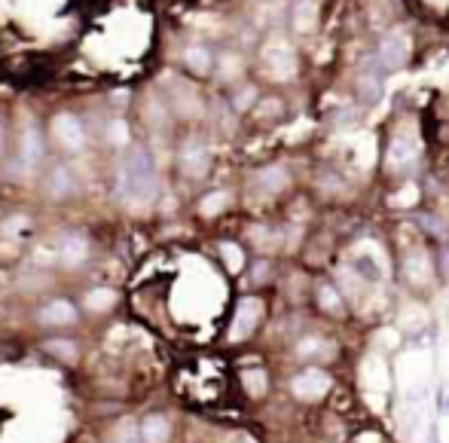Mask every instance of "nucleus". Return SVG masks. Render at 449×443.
I'll use <instances>...</instances> for the list:
<instances>
[{"instance_id":"1a4fd4ad","label":"nucleus","mask_w":449,"mask_h":443,"mask_svg":"<svg viewBox=\"0 0 449 443\" xmlns=\"http://www.w3.org/2000/svg\"><path fill=\"white\" fill-rule=\"evenodd\" d=\"M406 61V43L401 37H388L385 43L379 46V59H376V65H379L385 74L388 70H397Z\"/></svg>"},{"instance_id":"412c9836","label":"nucleus","mask_w":449,"mask_h":443,"mask_svg":"<svg viewBox=\"0 0 449 443\" xmlns=\"http://www.w3.org/2000/svg\"><path fill=\"white\" fill-rule=\"evenodd\" d=\"M28 227V217H21V214H16V217H10V220L3 223V233H10V236H16V233H21V229Z\"/></svg>"},{"instance_id":"f8f14e48","label":"nucleus","mask_w":449,"mask_h":443,"mask_svg":"<svg viewBox=\"0 0 449 443\" xmlns=\"http://www.w3.org/2000/svg\"><path fill=\"white\" fill-rule=\"evenodd\" d=\"M183 61H187V68L192 74H208L211 70V55L205 46H190L187 55H183Z\"/></svg>"},{"instance_id":"4be33fe9","label":"nucleus","mask_w":449,"mask_h":443,"mask_svg":"<svg viewBox=\"0 0 449 443\" xmlns=\"http://www.w3.org/2000/svg\"><path fill=\"white\" fill-rule=\"evenodd\" d=\"M251 98H254V89H245V92L239 95V107H248V104H251Z\"/></svg>"},{"instance_id":"7ed1b4c3","label":"nucleus","mask_w":449,"mask_h":443,"mask_svg":"<svg viewBox=\"0 0 449 443\" xmlns=\"http://www.w3.org/2000/svg\"><path fill=\"white\" fill-rule=\"evenodd\" d=\"M330 389H333V379L327 376L321 367H306L290 379V391H294L299 400H318V398H324Z\"/></svg>"},{"instance_id":"a211bd4d","label":"nucleus","mask_w":449,"mask_h":443,"mask_svg":"<svg viewBox=\"0 0 449 443\" xmlns=\"http://www.w3.org/2000/svg\"><path fill=\"white\" fill-rule=\"evenodd\" d=\"M355 272H361V276L370 278V281H376V278L382 276V272L376 269V263H373L370 257H358V260H355Z\"/></svg>"},{"instance_id":"0eeeda50","label":"nucleus","mask_w":449,"mask_h":443,"mask_svg":"<svg viewBox=\"0 0 449 443\" xmlns=\"http://www.w3.org/2000/svg\"><path fill=\"white\" fill-rule=\"evenodd\" d=\"M40 321L43 324H52V327H68L77 321V309L70 300H52V303L43 306L40 312Z\"/></svg>"},{"instance_id":"9d476101","label":"nucleus","mask_w":449,"mask_h":443,"mask_svg":"<svg viewBox=\"0 0 449 443\" xmlns=\"http://www.w3.org/2000/svg\"><path fill=\"white\" fill-rule=\"evenodd\" d=\"M181 165L187 174L199 178V174H205V168H208V150H205L199 141H190V144H183V150H181Z\"/></svg>"},{"instance_id":"f03ea898","label":"nucleus","mask_w":449,"mask_h":443,"mask_svg":"<svg viewBox=\"0 0 449 443\" xmlns=\"http://www.w3.org/2000/svg\"><path fill=\"white\" fill-rule=\"evenodd\" d=\"M49 129H52V138H55V144H59L61 150L80 153L83 147H86V129H83V123L74 114H68V110L55 114Z\"/></svg>"},{"instance_id":"9b49d317","label":"nucleus","mask_w":449,"mask_h":443,"mask_svg":"<svg viewBox=\"0 0 449 443\" xmlns=\"http://www.w3.org/2000/svg\"><path fill=\"white\" fill-rule=\"evenodd\" d=\"M74 187H77L74 172H70L68 165H52V172H49V181H46L49 196H55V199H64V196L74 193Z\"/></svg>"},{"instance_id":"4468645a","label":"nucleus","mask_w":449,"mask_h":443,"mask_svg":"<svg viewBox=\"0 0 449 443\" xmlns=\"http://www.w3.org/2000/svg\"><path fill=\"white\" fill-rule=\"evenodd\" d=\"M245 385H248V391H251L254 398H260L263 391H266V373H263V370H248Z\"/></svg>"},{"instance_id":"393cba45","label":"nucleus","mask_w":449,"mask_h":443,"mask_svg":"<svg viewBox=\"0 0 449 443\" xmlns=\"http://www.w3.org/2000/svg\"><path fill=\"white\" fill-rule=\"evenodd\" d=\"M0 135H3V129H0Z\"/></svg>"},{"instance_id":"423d86ee","label":"nucleus","mask_w":449,"mask_h":443,"mask_svg":"<svg viewBox=\"0 0 449 443\" xmlns=\"http://www.w3.org/2000/svg\"><path fill=\"white\" fill-rule=\"evenodd\" d=\"M21 163H25L28 168H34L43 159V135L40 129L34 123H28L25 129H21Z\"/></svg>"},{"instance_id":"20e7f679","label":"nucleus","mask_w":449,"mask_h":443,"mask_svg":"<svg viewBox=\"0 0 449 443\" xmlns=\"http://www.w3.org/2000/svg\"><path fill=\"white\" fill-rule=\"evenodd\" d=\"M260 315H263V303L254 297L241 300L239 303V315H235V324H232V340H245L248 333H254V327L260 324Z\"/></svg>"},{"instance_id":"39448f33","label":"nucleus","mask_w":449,"mask_h":443,"mask_svg":"<svg viewBox=\"0 0 449 443\" xmlns=\"http://www.w3.org/2000/svg\"><path fill=\"white\" fill-rule=\"evenodd\" d=\"M86 257H89V242H86L83 236L70 233V236L61 238V245H59V260H61V266H68V269H77V266L86 263Z\"/></svg>"},{"instance_id":"aec40b11","label":"nucleus","mask_w":449,"mask_h":443,"mask_svg":"<svg viewBox=\"0 0 449 443\" xmlns=\"http://www.w3.org/2000/svg\"><path fill=\"white\" fill-rule=\"evenodd\" d=\"M223 205H226V196L223 193H214V196H208V199L202 202V214H217Z\"/></svg>"},{"instance_id":"dca6fc26","label":"nucleus","mask_w":449,"mask_h":443,"mask_svg":"<svg viewBox=\"0 0 449 443\" xmlns=\"http://www.w3.org/2000/svg\"><path fill=\"white\" fill-rule=\"evenodd\" d=\"M220 254H223L226 266H230V272H239L241 263H245V257H241V251L235 248V245H223V248H220Z\"/></svg>"},{"instance_id":"6ab92c4d","label":"nucleus","mask_w":449,"mask_h":443,"mask_svg":"<svg viewBox=\"0 0 449 443\" xmlns=\"http://www.w3.org/2000/svg\"><path fill=\"white\" fill-rule=\"evenodd\" d=\"M49 351H55V355L68 358V361H74V358H77V346H74V342H64V340L49 342Z\"/></svg>"},{"instance_id":"ddd939ff","label":"nucleus","mask_w":449,"mask_h":443,"mask_svg":"<svg viewBox=\"0 0 449 443\" xmlns=\"http://www.w3.org/2000/svg\"><path fill=\"white\" fill-rule=\"evenodd\" d=\"M104 138L110 147H126L128 144V123L126 119H110L104 129Z\"/></svg>"},{"instance_id":"2eb2a0df","label":"nucleus","mask_w":449,"mask_h":443,"mask_svg":"<svg viewBox=\"0 0 449 443\" xmlns=\"http://www.w3.org/2000/svg\"><path fill=\"white\" fill-rule=\"evenodd\" d=\"M86 303H89V309H110L113 303H117V293H113V291H101V287H98V291L89 293V300H86Z\"/></svg>"},{"instance_id":"b1692460","label":"nucleus","mask_w":449,"mask_h":443,"mask_svg":"<svg viewBox=\"0 0 449 443\" xmlns=\"http://www.w3.org/2000/svg\"><path fill=\"white\" fill-rule=\"evenodd\" d=\"M239 443H254V440H248V437H245V440H239Z\"/></svg>"},{"instance_id":"f3484780","label":"nucleus","mask_w":449,"mask_h":443,"mask_svg":"<svg viewBox=\"0 0 449 443\" xmlns=\"http://www.w3.org/2000/svg\"><path fill=\"white\" fill-rule=\"evenodd\" d=\"M113 443H141L138 437V428L132 425V422H126V425L117 428V434H113Z\"/></svg>"},{"instance_id":"f257e3e1","label":"nucleus","mask_w":449,"mask_h":443,"mask_svg":"<svg viewBox=\"0 0 449 443\" xmlns=\"http://www.w3.org/2000/svg\"><path fill=\"white\" fill-rule=\"evenodd\" d=\"M159 189V178H156V163L144 147H132L126 153L123 165H119V178H117V193L119 199L128 205H144L156 196Z\"/></svg>"},{"instance_id":"6e6552de","label":"nucleus","mask_w":449,"mask_h":443,"mask_svg":"<svg viewBox=\"0 0 449 443\" xmlns=\"http://www.w3.org/2000/svg\"><path fill=\"white\" fill-rule=\"evenodd\" d=\"M138 437H141V443H168V437H171L168 419L159 416V413H150V416L141 422Z\"/></svg>"},{"instance_id":"5701e85b","label":"nucleus","mask_w":449,"mask_h":443,"mask_svg":"<svg viewBox=\"0 0 449 443\" xmlns=\"http://www.w3.org/2000/svg\"><path fill=\"white\" fill-rule=\"evenodd\" d=\"M355 443H382V440L376 437V434H361V437L355 440Z\"/></svg>"}]
</instances>
